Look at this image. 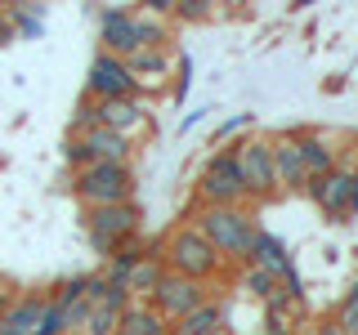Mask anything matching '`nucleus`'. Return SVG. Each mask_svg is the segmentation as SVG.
Instances as JSON below:
<instances>
[{"label":"nucleus","instance_id":"obj_16","mask_svg":"<svg viewBox=\"0 0 358 335\" xmlns=\"http://www.w3.org/2000/svg\"><path fill=\"white\" fill-rule=\"evenodd\" d=\"M117 335H175V327L148 304V299H130V308L121 313Z\"/></svg>","mask_w":358,"mask_h":335},{"label":"nucleus","instance_id":"obj_21","mask_svg":"<svg viewBox=\"0 0 358 335\" xmlns=\"http://www.w3.org/2000/svg\"><path fill=\"white\" fill-rule=\"evenodd\" d=\"M134 18H139V50H171V22L148 18L139 9H134Z\"/></svg>","mask_w":358,"mask_h":335},{"label":"nucleus","instance_id":"obj_13","mask_svg":"<svg viewBox=\"0 0 358 335\" xmlns=\"http://www.w3.org/2000/svg\"><path fill=\"white\" fill-rule=\"evenodd\" d=\"M268 152H273L278 193H300V188H309V170H305V161H300V152H296V143H291V134H278V139H268Z\"/></svg>","mask_w":358,"mask_h":335},{"label":"nucleus","instance_id":"obj_7","mask_svg":"<svg viewBox=\"0 0 358 335\" xmlns=\"http://www.w3.org/2000/svg\"><path fill=\"white\" fill-rule=\"evenodd\" d=\"M233 152H238L246 201H273L278 197V179H273V152H268V139L233 143Z\"/></svg>","mask_w":358,"mask_h":335},{"label":"nucleus","instance_id":"obj_19","mask_svg":"<svg viewBox=\"0 0 358 335\" xmlns=\"http://www.w3.org/2000/svg\"><path fill=\"white\" fill-rule=\"evenodd\" d=\"M175 335H224V304L215 295L201 308H193L184 322H175Z\"/></svg>","mask_w":358,"mask_h":335},{"label":"nucleus","instance_id":"obj_23","mask_svg":"<svg viewBox=\"0 0 358 335\" xmlns=\"http://www.w3.org/2000/svg\"><path fill=\"white\" fill-rule=\"evenodd\" d=\"M117 327H121V313H112L103 304H90V313H85V322H81L76 335H117Z\"/></svg>","mask_w":358,"mask_h":335},{"label":"nucleus","instance_id":"obj_4","mask_svg":"<svg viewBox=\"0 0 358 335\" xmlns=\"http://www.w3.org/2000/svg\"><path fill=\"white\" fill-rule=\"evenodd\" d=\"M197 201L201 206H242L246 201L238 152L233 148H215L206 156V165H201V174H197Z\"/></svg>","mask_w":358,"mask_h":335},{"label":"nucleus","instance_id":"obj_27","mask_svg":"<svg viewBox=\"0 0 358 335\" xmlns=\"http://www.w3.org/2000/svg\"><path fill=\"white\" fill-rule=\"evenodd\" d=\"M300 335H345V331L336 327V322H309V327L300 331Z\"/></svg>","mask_w":358,"mask_h":335},{"label":"nucleus","instance_id":"obj_3","mask_svg":"<svg viewBox=\"0 0 358 335\" xmlns=\"http://www.w3.org/2000/svg\"><path fill=\"white\" fill-rule=\"evenodd\" d=\"M72 193L81 197L85 210L121 206V201H134V170H130V165H112V161L85 165V170L72 174Z\"/></svg>","mask_w":358,"mask_h":335},{"label":"nucleus","instance_id":"obj_24","mask_svg":"<svg viewBox=\"0 0 358 335\" xmlns=\"http://www.w3.org/2000/svg\"><path fill=\"white\" fill-rule=\"evenodd\" d=\"M206 18H215L210 0H175L171 9V22H206Z\"/></svg>","mask_w":358,"mask_h":335},{"label":"nucleus","instance_id":"obj_29","mask_svg":"<svg viewBox=\"0 0 358 335\" xmlns=\"http://www.w3.org/2000/svg\"><path fill=\"white\" fill-rule=\"evenodd\" d=\"M350 215H358V170L350 174Z\"/></svg>","mask_w":358,"mask_h":335},{"label":"nucleus","instance_id":"obj_9","mask_svg":"<svg viewBox=\"0 0 358 335\" xmlns=\"http://www.w3.org/2000/svg\"><path fill=\"white\" fill-rule=\"evenodd\" d=\"M94 121L112 134H121V139H143V134L152 130V112L143 98H112V103H94Z\"/></svg>","mask_w":358,"mask_h":335},{"label":"nucleus","instance_id":"obj_8","mask_svg":"<svg viewBox=\"0 0 358 335\" xmlns=\"http://www.w3.org/2000/svg\"><path fill=\"white\" fill-rule=\"evenodd\" d=\"M85 98H94V103H112V98H139V94H134L130 67L121 63V59H112V54L99 50L94 63H90V76H85Z\"/></svg>","mask_w":358,"mask_h":335},{"label":"nucleus","instance_id":"obj_30","mask_svg":"<svg viewBox=\"0 0 358 335\" xmlns=\"http://www.w3.org/2000/svg\"><path fill=\"white\" fill-rule=\"evenodd\" d=\"M354 299H358V277H354V286H350V295H345V299H341V304H354Z\"/></svg>","mask_w":358,"mask_h":335},{"label":"nucleus","instance_id":"obj_10","mask_svg":"<svg viewBox=\"0 0 358 335\" xmlns=\"http://www.w3.org/2000/svg\"><path fill=\"white\" fill-rule=\"evenodd\" d=\"M99 36H103V45L99 50L112 54V59L126 63L130 54H139V18H134V9H99Z\"/></svg>","mask_w":358,"mask_h":335},{"label":"nucleus","instance_id":"obj_28","mask_svg":"<svg viewBox=\"0 0 358 335\" xmlns=\"http://www.w3.org/2000/svg\"><path fill=\"white\" fill-rule=\"evenodd\" d=\"M14 40V27H9V14H5V5H0V45H9Z\"/></svg>","mask_w":358,"mask_h":335},{"label":"nucleus","instance_id":"obj_5","mask_svg":"<svg viewBox=\"0 0 358 335\" xmlns=\"http://www.w3.org/2000/svg\"><path fill=\"white\" fill-rule=\"evenodd\" d=\"M139 206L134 201H121V206H94L85 210V232H90V246L99 255H112L117 246H126L130 237H139Z\"/></svg>","mask_w":358,"mask_h":335},{"label":"nucleus","instance_id":"obj_25","mask_svg":"<svg viewBox=\"0 0 358 335\" xmlns=\"http://www.w3.org/2000/svg\"><path fill=\"white\" fill-rule=\"evenodd\" d=\"M331 322H336V327H341L345 335H358V299H354V304H341Z\"/></svg>","mask_w":358,"mask_h":335},{"label":"nucleus","instance_id":"obj_32","mask_svg":"<svg viewBox=\"0 0 358 335\" xmlns=\"http://www.w3.org/2000/svg\"><path fill=\"white\" fill-rule=\"evenodd\" d=\"M268 335H296V331H268Z\"/></svg>","mask_w":358,"mask_h":335},{"label":"nucleus","instance_id":"obj_6","mask_svg":"<svg viewBox=\"0 0 358 335\" xmlns=\"http://www.w3.org/2000/svg\"><path fill=\"white\" fill-rule=\"evenodd\" d=\"M206 299H210L206 282H193V277H179V273H162V282H157V290L148 295V304L175 327V322H184L188 313L201 308Z\"/></svg>","mask_w":358,"mask_h":335},{"label":"nucleus","instance_id":"obj_11","mask_svg":"<svg viewBox=\"0 0 358 335\" xmlns=\"http://www.w3.org/2000/svg\"><path fill=\"white\" fill-rule=\"evenodd\" d=\"M130 76H134V94H162L171 89V67H175V54L171 50H139L126 59Z\"/></svg>","mask_w":358,"mask_h":335},{"label":"nucleus","instance_id":"obj_20","mask_svg":"<svg viewBox=\"0 0 358 335\" xmlns=\"http://www.w3.org/2000/svg\"><path fill=\"white\" fill-rule=\"evenodd\" d=\"M5 14H9V27H14V36H41V27H45V9L41 5H5Z\"/></svg>","mask_w":358,"mask_h":335},{"label":"nucleus","instance_id":"obj_12","mask_svg":"<svg viewBox=\"0 0 358 335\" xmlns=\"http://www.w3.org/2000/svg\"><path fill=\"white\" fill-rule=\"evenodd\" d=\"M350 174H354V170L336 165V170H327L322 179H309V188H305V193L313 197V206H318L327 219L350 215Z\"/></svg>","mask_w":358,"mask_h":335},{"label":"nucleus","instance_id":"obj_18","mask_svg":"<svg viewBox=\"0 0 358 335\" xmlns=\"http://www.w3.org/2000/svg\"><path fill=\"white\" fill-rule=\"evenodd\" d=\"M162 273H166V264H162V251H148L139 264L126 273V290H130V299H148L157 282H162Z\"/></svg>","mask_w":358,"mask_h":335},{"label":"nucleus","instance_id":"obj_26","mask_svg":"<svg viewBox=\"0 0 358 335\" xmlns=\"http://www.w3.org/2000/svg\"><path fill=\"white\" fill-rule=\"evenodd\" d=\"M246 126H255V117H251V112H242V117L224 121V126L215 130V143H220V148H224V139H233V134H238V130H246Z\"/></svg>","mask_w":358,"mask_h":335},{"label":"nucleus","instance_id":"obj_1","mask_svg":"<svg viewBox=\"0 0 358 335\" xmlns=\"http://www.w3.org/2000/svg\"><path fill=\"white\" fill-rule=\"evenodd\" d=\"M193 228L215 246V255L224 264H238L246 268V251H251L255 232H260V223L246 206H197L193 215Z\"/></svg>","mask_w":358,"mask_h":335},{"label":"nucleus","instance_id":"obj_22","mask_svg":"<svg viewBox=\"0 0 358 335\" xmlns=\"http://www.w3.org/2000/svg\"><path fill=\"white\" fill-rule=\"evenodd\" d=\"M238 282H242L246 295H255L260 304H268V299L278 295V277L268 273V268H242V277H238Z\"/></svg>","mask_w":358,"mask_h":335},{"label":"nucleus","instance_id":"obj_33","mask_svg":"<svg viewBox=\"0 0 358 335\" xmlns=\"http://www.w3.org/2000/svg\"><path fill=\"white\" fill-rule=\"evenodd\" d=\"M0 335H9V331H5V322H0Z\"/></svg>","mask_w":358,"mask_h":335},{"label":"nucleus","instance_id":"obj_2","mask_svg":"<svg viewBox=\"0 0 358 335\" xmlns=\"http://www.w3.org/2000/svg\"><path fill=\"white\" fill-rule=\"evenodd\" d=\"M162 264L166 273H179V277H193V282H215L224 273V260L215 255V246H210L193 223H184V228H175L171 237L162 246Z\"/></svg>","mask_w":358,"mask_h":335},{"label":"nucleus","instance_id":"obj_31","mask_svg":"<svg viewBox=\"0 0 358 335\" xmlns=\"http://www.w3.org/2000/svg\"><path fill=\"white\" fill-rule=\"evenodd\" d=\"M9 308V290H0V313H5Z\"/></svg>","mask_w":358,"mask_h":335},{"label":"nucleus","instance_id":"obj_14","mask_svg":"<svg viewBox=\"0 0 358 335\" xmlns=\"http://www.w3.org/2000/svg\"><path fill=\"white\" fill-rule=\"evenodd\" d=\"M291 143H296L309 179H322L327 170H336V148H331V139L322 130H291Z\"/></svg>","mask_w":358,"mask_h":335},{"label":"nucleus","instance_id":"obj_15","mask_svg":"<svg viewBox=\"0 0 358 335\" xmlns=\"http://www.w3.org/2000/svg\"><path fill=\"white\" fill-rule=\"evenodd\" d=\"M246 268H268L273 277H282L287 268H296V264H291V255H287V241L260 228L255 241H251V251H246Z\"/></svg>","mask_w":358,"mask_h":335},{"label":"nucleus","instance_id":"obj_17","mask_svg":"<svg viewBox=\"0 0 358 335\" xmlns=\"http://www.w3.org/2000/svg\"><path fill=\"white\" fill-rule=\"evenodd\" d=\"M41 313H45V295H22V299H9V308L0 313V322H5L9 335H36Z\"/></svg>","mask_w":358,"mask_h":335}]
</instances>
